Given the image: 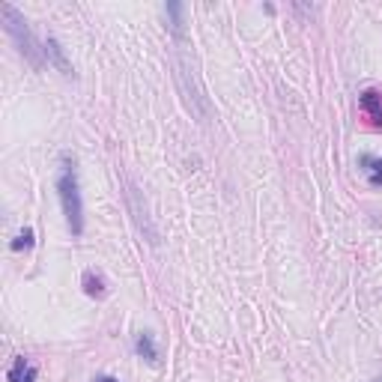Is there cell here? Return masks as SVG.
Instances as JSON below:
<instances>
[{
	"label": "cell",
	"instance_id": "obj_7",
	"mask_svg": "<svg viewBox=\"0 0 382 382\" xmlns=\"http://www.w3.org/2000/svg\"><path fill=\"white\" fill-rule=\"evenodd\" d=\"M138 356L140 358H147L149 361V365H158V349H156V344H153V335H147V331H144V335H138Z\"/></svg>",
	"mask_w": 382,
	"mask_h": 382
},
{
	"label": "cell",
	"instance_id": "obj_6",
	"mask_svg": "<svg viewBox=\"0 0 382 382\" xmlns=\"http://www.w3.org/2000/svg\"><path fill=\"white\" fill-rule=\"evenodd\" d=\"M358 165H361V170L367 174V183L379 188V185H382V158H376V156H361Z\"/></svg>",
	"mask_w": 382,
	"mask_h": 382
},
{
	"label": "cell",
	"instance_id": "obj_5",
	"mask_svg": "<svg viewBox=\"0 0 382 382\" xmlns=\"http://www.w3.org/2000/svg\"><path fill=\"white\" fill-rule=\"evenodd\" d=\"M9 382H36V367H33V361H27V358H15L13 361V367H9Z\"/></svg>",
	"mask_w": 382,
	"mask_h": 382
},
{
	"label": "cell",
	"instance_id": "obj_2",
	"mask_svg": "<svg viewBox=\"0 0 382 382\" xmlns=\"http://www.w3.org/2000/svg\"><path fill=\"white\" fill-rule=\"evenodd\" d=\"M0 13H3V22H6V33L15 39V45H18V51L24 54V60H30V66H42V57L45 51L36 45V39L33 33H30V27L24 22V15L18 13V9L13 3H0Z\"/></svg>",
	"mask_w": 382,
	"mask_h": 382
},
{
	"label": "cell",
	"instance_id": "obj_10",
	"mask_svg": "<svg viewBox=\"0 0 382 382\" xmlns=\"http://www.w3.org/2000/svg\"><path fill=\"white\" fill-rule=\"evenodd\" d=\"M93 382H117V379H114V376H96Z\"/></svg>",
	"mask_w": 382,
	"mask_h": 382
},
{
	"label": "cell",
	"instance_id": "obj_8",
	"mask_svg": "<svg viewBox=\"0 0 382 382\" xmlns=\"http://www.w3.org/2000/svg\"><path fill=\"white\" fill-rule=\"evenodd\" d=\"M84 293L93 296V299H102V296H105V281H102V275L84 272Z\"/></svg>",
	"mask_w": 382,
	"mask_h": 382
},
{
	"label": "cell",
	"instance_id": "obj_11",
	"mask_svg": "<svg viewBox=\"0 0 382 382\" xmlns=\"http://www.w3.org/2000/svg\"><path fill=\"white\" fill-rule=\"evenodd\" d=\"M374 382H382V379H374Z\"/></svg>",
	"mask_w": 382,
	"mask_h": 382
},
{
	"label": "cell",
	"instance_id": "obj_9",
	"mask_svg": "<svg viewBox=\"0 0 382 382\" xmlns=\"http://www.w3.org/2000/svg\"><path fill=\"white\" fill-rule=\"evenodd\" d=\"M22 248H33V230L24 227L22 233H18V239L13 242V251H22Z\"/></svg>",
	"mask_w": 382,
	"mask_h": 382
},
{
	"label": "cell",
	"instance_id": "obj_3",
	"mask_svg": "<svg viewBox=\"0 0 382 382\" xmlns=\"http://www.w3.org/2000/svg\"><path fill=\"white\" fill-rule=\"evenodd\" d=\"M42 51H45V57H48V63H51L60 75H66V78L72 75V63L66 60V54H63V48H60L57 39H48V42L42 45Z\"/></svg>",
	"mask_w": 382,
	"mask_h": 382
},
{
	"label": "cell",
	"instance_id": "obj_1",
	"mask_svg": "<svg viewBox=\"0 0 382 382\" xmlns=\"http://www.w3.org/2000/svg\"><path fill=\"white\" fill-rule=\"evenodd\" d=\"M57 194H60V204H63L69 230L75 236H81L84 233V200H81V185H78V170L72 158H63V167H60V176H57Z\"/></svg>",
	"mask_w": 382,
	"mask_h": 382
},
{
	"label": "cell",
	"instance_id": "obj_4",
	"mask_svg": "<svg viewBox=\"0 0 382 382\" xmlns=\"http://www.w3.org/2000/svg\"><path fill=\"white\" fill-rule=\"evenodd\" d=\"M361 110L374 119V126H382V93H376V90H367V93L361 96Z\"/></svg>",
	"mask_w": 382,
	"mask_h": 382
}]
</instances>
